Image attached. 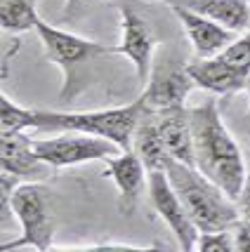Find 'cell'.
Here are the masks:
<instances>
[{
  "label": "cell",
  "instance_id": "44dd1931",
  "mask_svg": "<svg viewBox=\"0 0 250 252\" xmlns=\"http://www.w3.org/2000/svg\"><path fill=\"white\" fill-rule=\"evenodd\" d=\"M14 189H17V177L7 175V172H2V175H0V196H2V224L7 221V217H10L12 193H14Z\"/></svg>",
  "mask_w": 250,
  "mask_h": 252
},
{
  "label": "cell",
  "instance_id": "277c9868",
  "mask_svg": "<svg viewBox=\"0 0 250 252\" xmlns=\"http://www.w3.org/2000/svg\"><path fill=\"white\" fill-rule=\"evenodd\" d=\"M12 212L22 224V236L0 245V252H10L24 245H31L38 252L52 250L55 241V224L47 212V200H45L43 187L36 182L19 184L12 193Z\"/></svg>",
  "mask_w": 250,
  "mask_h": 252
},
{
  "label": "cell",
  "instance_id": "5bb4252c",
  "mask_svg": "<svg viewBox=\"0 0 250 252\" xmlns=\"http://www.w3.org/2000/svg\"><path fill=\"white\" fill-rule=\"evenodd\" d=\"M156 125H158L161 139H163L165 151L170 154V158L196 167L194 137H191V125H189V111L186 109L161 111V113H156Z\"/></svg>",
  "mask_w": 250,
  "mask_h": 252
},
{
  "label": "cell",
  "instance_id": "ba28073f",
  "mask_svg": "<svg viewBox=\"0 0 250 252\" xmlns=\"http://www.w3.org/2000/svg\"><path fill=\"white\" fill-rule=\"evenodd\" d=\"M194 85L196 83L191 80L186 66H163L151 73L146 88L142 92V99H144L146 109L153 113L186 109V97Z\"/></svg>",
  "mask_w": 250,
  "mask_h": 252
},
{
  "label": "cell",
  "instance_id": "e0dca14e",
  "mask_svg": "<svg viewBox=\"0 0 250 252\" xmlns=\"http://www.w3.org/2000/svg\"><path fill=\"white\" fill-rule=\"evenodd\" d=\"M36 22H38L36 0H0L2 31L24 33L29 29H36Z\"/></svg>",
  "mask_w": 250,
  "mask_h": 252
},
{
  "label": "cell",
  "instance_id": "cb8c5ba5",
  "mask_svg": "<svg viewBox=\"0 0 250 252\" xmlns=\"http://www.w3.org/2000/svg\"><path fill=\"white\" fill-rule=\"evenodd\" d=\"M246 90H250V76H248V88H246Z\"/></svg>",
  "mask_w": 250,
  "mask_h": 252
},
{
  "label": "cell",
  "instance_id": "8992f818",
  "mask_svg": "<svg viewBox=\"0 0 250 252\" xmlns=\"http://www.w3.org/2000/svg\"><path fill=\"white\" fill-rule=\"evenodd\" d=\"M36 31H38V38L45 45L47 59L66 73V83H69V78L73 73V68L78 64H83L85 59H90V57L118 55V47H109V45H102L95 43V40H87V38H80V35H73V33H66L62 29L52 26V24L43 22L40 17L36 22Z\"/></svg>",
  "mask_w": 250,
  "mask_h": 252
},
{
  "label": "cell",
  "instance_id": "6da1fadb",
  "mask_svg": "<svg viewBox=\"0 0 250 252\" xmlns=\"http://www.w3.org/2000/svg\"><path fill=\"white\" fill-rule=\"evenodd\" d=\"M189 111V125L194 137L196 170L217 184L234 203L239 200L246 182V165L239 142L231 137L213 99Z\"/></svg>",
  "mask_w": 250,
  "mask_h": 252
},
{
  "label": "cell",
  "instance_id": "9c48e42d",
  "mask_svg": "<svg viewBox=\"0 0 250 252\" xmlns=\"http://www.w3.org/2000/svg\"><path fill=\"white\" fill-rule=\"evenodd\" d=\"M120 29L123 35H120L118 55H125L130 59L137 71V80L146 85L151 78V52L156 47V38L151 35L149 24L130 7H120Z\"/></svg>",
  "mask_w": 250,
  "mask_h": 252
},
{
  "label": "cell",
  "instance_id": "7402d4cb",
  "mask_svg": "<svg viewBox=\"0 0 250 252\" xmlns=\"http://www.w3.org/2000/svg\"><path fill=\"white\" fill-rule=\"evenodd\" d=\"M234 231H236V233H234L236 252H250V221L241 220Z\"/></svg>",
  "mask_w": 250,
  "mask_h": 252
},
{
  "label": "cell",
  "instance_id": "3957f363",
  "mask_svg": "<svg viewBox=\"0 0 250 252\" xmlns=\"http://www.w3.org/2000/svg\"><path fill=\"white\" fill-rule=\"evenodd\" d=\"M146 111L144 99H135L128 106L102 111H78V113H59V111H38V130L40 132H83L104 137L118 144L123 151L132 149V137Z\"/></svg>",
  "mask_w": 250,
  "mask_h": 252
},
{
  "label": "cell",
  "instance_id": "d4e9b609",
  "mask_svg": "<svg viewBox=\"0 0 250 252\" xmlns=\"http://www.w3.org/2000/svg\"><path fill=\"white\" fill-rule=\"evenodd\" d=\"M248 113H250V109H248Z\"/></svg>",
  "mask_w": 250,
  "mask_h": 252
},
{
  "label": "cell",
  "instance_id": "ffe728a7",
  "mask_svg": "<svg viewBox=\"0 0 250 252\" xmlns=\"http://www.w3.org/2000/svg\"><path fill=\"white\" fill-rule=\"evenodd\" d=\"M196 252H236V243L229 236V231L219 233H201Z\"/></svg>",
  "mask_w": 250,
  "mask_h": 252
},
{
  "label": "cell",
  "instance_id": "d6986e66",
  "mask_svg": "<svg viewBox=\"0 0 250 252\" xmlns=\"http://www.w3.org/2000/svg\"><path fill=\"white\" fill-rule=\"evenodd\" d=\"M47 252H168L161 243L151 245H125V243H99V245H87V248H52Z\"/></svg>",
  "mask_w": 250,
  "mask_h": 252
},
{
  "label": "cell",
  "instance_id": "8fae6325",
  "mask_svg": "<svg viewBox=\"0 0 250 252\" xmlns=\"http://www.w3.org/2000/svg\"><path fill=\"white\" fill-rule=\"evenodd\" d=\"M170 10L175 12V17L184 24L189 43L194 45L198 59H208V57H217L227 45H231L234 31H229L224 26H219L217 22L208 19L203 14H198L196 10L186 7V5H170Z\"/></svg>",
  "mask_w": 250,
  "mask_h": 252
},
{
  "label": "cell",
  "instance_id": "7a4b0ae2",
  "mask_svg": "<svg viewBox=\"0 0 250 252\" xmlns=\"http://www.w3.org/2000/svg\"><path fill=\"white\" fill-rule=\"evenodd\" d=\"M165 175L173 184L177 198L182 200L186 215L201 233H219V231L236 229L241 221L239 205L206 175L196 167L184 165L175 158H168Z\"/></svg>",
  "mask_w": 250,
  "mask_h": 252
},
{
  "label": "cell",
  "instance_id": "5b68a950",
  "mask_svg": "<svg viewBox=\"0 0 250 252\" xmlns=\"http://www.w3.org/2000/svg\"><path fill=\"white\" fill-rule=\"evenodd\" d=\"M33 149L50 167H71L90 160H107L111 156L123 154L118 144L83 132H64L50 139H33Z\"/></svg>",
  "mask_w": 250,
  "mask_h": 252
},
{
  "label": "cell",
  "instance_id": "30bf717a",
  "mask_svg": "<svg viewBox=\"0 0 250 252\" xmlns=\"http://www.w3.org/2000/svg\"><path fill=\"white\" fill-rule=\"evenodd\" d=\"M0 165L2 172L26 179L40 182L50 177V165L45 163L33 149V139L26 134H0Z\"/></svg>",
  "mask_w": 250,
  "mask_h": 252
},
{
  "label": "cell",
  "instance_id": "603a6c76",
  "mask_svg": "<svg viewBox=\"0 0 250 252\" xmlns=\"http://www.w3.org/2000/svg\"><path fill=\"white\" fill-rule=\"evenodd\" d=\"M236 205H239L241 220L250 221V172L246 175V182H243V191H241L239 200H236Z\"/></svg>",
  "mask_w": 250,
  "mask_h": 252
},
{
  "label": "cell",
  "instance_id": "2e32d148",
  "mask_svg": "<svg viewBox=\"0 0 250 252\" xmlns=\"http://www.w3.org/2000/svg\"><path fill=\"white\" fill-rule=\"evenodd\" d=\"M191 10L234 33H243L250 26V0H201Z\"/></svg>",
  "mask_w": 250,
  "mask_h": 252
},
{
  "label": "cell",
  "instance_id": "7c38bea8",
  "mask_svg": "<svg viewBox=\"0 0 250 252\" xmlns=\"http://www.w3.org/2000/svg\"><path fill=\"white\" fill-rule=\"evenodd\" d=\"M107 163V172L116 187H118V205L125 215H130L135 205H137V198H140L142 189L149 179V170L146 165L142 163V158L135 151H123L118 156H111L104 160Z\"/></svg>",
  "mask_w": 250,
  "mask_h": 252
},
{
  "label": "cell",
  "instance_id": "ac0fdd59",
  "mask_svg": "<svg viewBox=\"0 0 250 252\" xmlns=\"http://www.w3.org/2000/svg\"><path fill=\"white\" fill-rule=\"evenodd\" d=\"M0 134H22L24 130H38V111L22 109L7 94L0 97Z\"/></svg>",
  "mask_w": 250,
  "mask_h": 252
},
{
  "label": "cell",
  "instance_id": "52a82bcc",
  "mask_svg": "<svg viewBox=\"0 0 250 252\" xmlns=\"http://www.w3.org/2000/svg\"><path fill=\"white\" fill-rule=\"evenodd\" d=\"M146 189H149V198H151L156 212L163 217V221L170 226L173 236L177 238L182 252H196L198 238H201V231L194 226L191 217L186 215L182 200L177 198L170 179L165 175V170H153L149 172L146 179Z\"/></svg>",
  "mask_w": 250,
  "mask_h": 252
},
{
  "label": "cell",
  "instance_id": "4fadbf2b",
  "mask_svg": "<svg viewBox=\"0 0 250 252\" xmlns=\"http://www.w3.org/2000/svg\"><path fill=\"white\" fill-rule=\"evenodd\" d=\"M186 71L196 85L213 94H234L248 88V76L227 64L222 57H208L186 64Z\"/></svg>",
  "mask_w": 250,
  "mask_h": 252
},
{
  "label": "cell",
  "instance_id": "9a60e30c",
  "mask_svg": "<svg viewBox=\"0 0 250 252\" xmlns=\"http://www.w3.org/2000/svg\"><path fill=\"white\" fill-rule=\"evenodd\" d=\"M132 151L142 158V163L146 165V170L153 172V170H165V163L170 154L165 151V144L161 139V132H158V125H156V113L153 111H144L140 125L135 130V137H132Z\"/></svg>",
  "mask_w": 250,
  "mask_h": 252
}]
</instances>
